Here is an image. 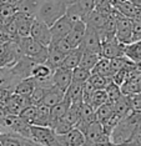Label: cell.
<instances>
[{
	"instance_id": "cell-42",
	"label": "cell",
	"mask_w": 141,
	"mask_h": 146,
	"mask_svg": "<svg viewBox=\"0 0 141 146\" xmlns=\"http://www.w3.org/2000/svg\"><path fill=\"white\" fill-rule=\"evenodd\" d=\"M91 76V71L88 69H84L81 66H78L76 69L72 70V80L79 81V82H85L89 80V78Z\"/></svg>"
},
{
	"instance_id": "cell-39",
	"label": "cell",
	"mask_w": 141,
	"mask_h": 146,
	"mask_svg": "<svg viewBox=\"0 0 141 146\" xmlns=\"http://www.w3.org/2000/svg\"><path fill=\"white\" fill-rule=\"evenodd\" d=\"M105 90H106V94H107V102H110V104H112V105L124 95L122 91H121V88H120L117 84H115L114 81L110 82L109 86H107Z\"/></svg>"
},
{
	"instance_id": "cell-43",
	"label": "cell",
	"mask_w": 141,
	"mask_h": 146,
	"mask_svg": "<svg viewBox=\"0 0 141 146\" xmlns=\"http://www.w3.org/2000/svg\"><path fill=\"white\" fill-rule=\"evenodd\" d=\"M126 98H127V101H129L131 111L141 114V92L126 95Z\"/></svg>"
},
{
	"instance_id": "cell-20",
	"label": "cell",
	"mask_w": 141,
	"mask_h": 146,
	"mask_svg": "<svg viewBox=\"0 0 141 146\" xmlns=\"http://www.w3.org/2000/svg\"><path fill=\"white\" fill-rule=\"evenodd\" d=\"M109 15H107V14H102V13L97 11L96 9H94V10L85 18V20H84V21L86 23V25H88V26H91V28L96 29L97 33H99L104 28V25L106 24Z\"/></svg>"
},
{
	"instance_id": "cell-11",
	"label": "cell",
	"mask_w": 141,
	"mask_h": 146,
	"mask_svg": "<svg viewBox=\"0 0 141 146\" xmlns=\"http://www.w3.org/2000/svg\"><path fill=\"white\" fill-rule=\"evenodd\" d=\"M74 23L75 21L66 14L61 16L59 20H56L54 23V24L50 26L51 34H53V41H58V40H61V39L65 38L70 33V30L72 29Z\"/></svg>"
},
{
	"instance_id": "cell-30",
	"label": "cell",
	"mask_w": 141,
	"mask_h": 146,
	"mask_svg": "<svg viewBox=\"0 0 141 146\" xmlns=\"http://www.w3.org/2000/svg\"><path fill=\"white\" fill-rule=\"evenodd\" d=\"M34 90H35V79L33 78V76H30V78L23 79V80L19 82L18 86L15 88L14 92L24 95V96H31Z\"/></svg>"
},
{
	"instance_id": "cell-17",
	"label": "cell",
	"mask_w": 141,
	"mask_h": 146,
	"mask_svg": "<svg viewBox=\"0 0 141 146\" xmlns=\"http://www.w3.org/2000/svg\"><path fill=\"white\" fill-rule=\"evenodd\" d=\"M70 105H71V101H70L65 95V99H64L63 101H60L59 104H56V105H54L50 108V125H49L50 127L53 129L54 126L65 116L66 111H68L69 108H70Z\"/></svg>"
},
{
	"instance_id": "cell-9",
	"label": "cell",
	"mask_w": 141,
	"mask_h": 146,
	"mask_svg": "<svg viewBox=\"0 0 141 146\" xmlns=\"http://www.w3.org/2000/svg\"><path fill=\"white\" fill-rule=\"evenodd\" d=\"M85 136L78 127H72L66 134H56V146H82Z\"/></svg>"
},
{
	"instance_id": "cell-6",
	"label": "cell",
	"mask_w": 141,
	"mask_h": 146,
	"mask_svg": "<svg viewBox=\"0 0 141 146\" xmlns=\"http://www.w3.org/2000/svg\"><path fill=\"white\" fill-rule=\"evenodd\" d=\"M79 48L82 50V52H92V54L101 55L102 41L96 29L86 25L85 35H84V39Z\"/></svg>"
},
{
	"instance_id": "cell-31",
	"label": "cell",
	"mask_w": 141,
	"mask_h": 146,
	"mask_svg": "<svg viewBox=\"0 0 141 146\" xmlns=\"http://www.w3.org/2000/svg\"><path fill=\"white\" fill-rule=\"evenodd\" d=\"M84 102H86V104L91 105L92 108L97 109L99 106H101L102 104L107 102L106 90H105V89H97V90H94L91 92V95H90V98L86 101H84Z\"/></svg>"
},
{
	"instance_id": "cell-35",
	"label": "cell",
	"mask_w": 141,
	"mask_h": 146,
	"mask_svg": "<svg viewBox=\"0 0 141 146\" xmlns=\"http://www.w3.org/2000/svg\"><path fill=\"white\" fill-rule=\"evenodd\" d=\"M114 112H115L114 111V105L110 102H105L96 109V120L101 124H105L107 120L111 119Z\"/></svg>"
},
{
	"instance_id": "cell-51",
	"label": "cell",
	"mask_w": 141,
	"mask_h": 146,
	"mask_svg": "<svg viewBox=\"0 0 141 146\" xmlns=\"http://www.w3.org/2000/svg\"><path fill=\"white\" fill-rule=\"evenodd\" d=\"M120 1H124V0H111L112 5H115V4H117V3H120Z\"/></svg>"
},
{
	"instance_id": "cell-16",
	"label": "cell",
	"mask_w": 141,
	"mask_h": 146,
	"mask_svg": "<svg viewBox=\"0 0 141 146\" xmlns=\"http://www.w3.org/2000/svg\"><path fill=\"white\" fill-rule=\"evenodd\" d=\"M14 18H15V21H16V26H18L19 38L30 36V30H31V25L35 20V16L26 14V13L18 11Z\"/></svg>"
},
{
	"instance_id": "cell-19",
	"label": "cell",
	"mask_w": 141,
	"mask_h": 146,
	"mask_svg": "<svg viewBox=\"0 0 141 146\" xmlns=\"http://www.w3.org/2000/svg\"><path fill=\"white\" fill-rule=\"evenodd\" d=\"M66 98L71 104H82L84 102V82L74 81L66 90Z\"/></svg>"
},
{
	"instance_id": "cell-29",
	"label": "cell",
	"mask_w": 141,
	"mask_h": 146,
	"mask_svg": "<svg viewBox=\"0 0 141 146\" xmlns=\"http://www.w3.org/2000/svg\"><path fill=\"white\" fill-rule=\"evenodd\" d=\"M40 4H41V0H20L16 5H18V11L35 16L40 8Z\"/></svg>"
},
{
	"instance_id": "cell-44",
	"label": "cell",
	"mask_w": 141,
	"mask_h": 146,
	"mask_svg": "<svg viewBox=\"0 0 141 146\" xmlns=\"http://www.w3.org/2000/svg\"><path fill=\"white\" fill-rule=\"evenodd\" d=\"M95 9L102 14H111L114 10V5L111 0H95Z\"/></svg>"
},
{
	"instance_id": "cell-2",
	"label": "cell",
	"mask_w": 141,
	"mask_h": 146,
	"mask_svg": "<svg viewBox=\"0 0 141 146\" xmlns=\"http://www.w3.org/2000/svg\"><path fill=\"white\" fill-rule=\"evenodd\" d=\"M19 42L25 56L33 59L36 62H46L49 55V46L40 44V42L34 40L31 36L19 38Z\"/></svg>"
},
{
	"instance_id": "cell-40",
	"label": "cell",
	"mask_w": 141,
	"mask_h": 146,
	"mask_svg": "<svg viewBox=\"0 0 141 146\" xmlns=\"http://www.w3.org/2000/svg\"><path fill=\"white\" fill-rule=\"evenodd\" d=\"M36 114H38V108H36V105H29V106H26L21 112H20L19 116L26 122V124L35 125Z\"/></svg>"
},
{
	"instance_id": "cell-13",
	"label": "cell",
	"mask_w": 141,
	"mask_h": 146,
	"mask_svg": "<svg viewBox=\"0 0 141 146\" xmlns=\"http://www.w3.org/2000/svg\"><path fill=\"white\" fill-rule=\"evenodd\" d=\"M29 105H33L31 100H30V96H24L16 94V92H13L5 102L6 110L11 115H19Z\"/></svg>"
},
{
	"instance_id": "cell-37",
	"label": "cell",
	"mask_w": 141,
	"mask_h": 146,
	"mask_svg": "<svg viewBox=\"0 0 141 146\" xmlns=\"http://www.w3.org/2000/svg\"><path fill=\"white\" fill-rule=\"evenodd\" d=\"M120 88L124 95L137 94V92H141V80L140 79H127Z\"/></svg>"
},
{
	"instance_id": "cell-53",
	"label": "cell",
	"mask_w": 141,
	"mask_h": 146,
	"mask_svg": "<svg viewBox=\"0 0 141 146\" xmlns=\"http://www.w3.org/2000/svg\"><path fill=\"white\" fill-rule=\"evenodd\" d=\"M140 146H141V145H140Z\"/></svg>"
},
{
	"instance_id": "cell-25",
	"label": "cell",
	"mask_w": 141,
	"mask_h": 146,
	"mask_svg": "<svg viewBox=\"0 0 141 146\" xmlns=\"http://www.w3.org/2000/svg\"><path fill=\"white\" fill-rule=\"evenodd\" d=\"M81 58H82V50L80 48H75V49H72L71 51H69L68 54H66L61 66L68 68V69H70V70H74V69H76L80 65Z\"/></svg>"
},
{
	"instance_id": "cell-7",
	"label": "cell",
	"mask_w": 141,
	"mask_h": 146,
	"mask_svg": "<svg viewBox=\"0 0 141 146\" xmlns=\"http://www.w3.org/2000/svg\"><path fill=\"white\" fill-rule=\"evenodd\" d=\"M94 9H95V0H78L75 4L68 6L66 15L70 16L74 21L85 20V18Z\"/></svg>"
},
{
	"instance_id": "cell-1",
	"label": "cell",
	"mask_w": 141,
	"mask_h": 146,
	"mask_svg": "<svg viewBox=\"0 0 141 146\" xmlns=\"http://www.w3.org/2000/svg\"><path fill=\"white\" fill-rule=\"evenodd\" d=\"M66 9L68 6L63 0H41L35 18L51 26L56 20L66 14Z\"/></svg>"
},
{
	"instance_id": "cell-50",
	"label": "cell",
	"mask_w": 141,
	"mask_h": 146,
	"mask_svg": "<svg viewBox=\"0 0 141 146\" xmlns=\"http://www.w3.org/2000/svg\"><path fill=\"white\" fill-rule=\"evenodd\" d=\"M129 1H131L134 5L137 6V8H141V0H129Z\"/></svg>"
},
{
	"instance_id": "cell-8",
	"label": "cell",
	"mask_w": 141,
	"mask_h": 146,
	"mask_svg": "<svg viewBox=\"0 0 141 146\" xmlns=\"http://www.w3.org/2000/svg\"><path fill=\"white\" fill-rule=\"evenodd\" d=\"M30 36L34 40H36L40 44L49 46L53 42V34H51V29L50 26L44 23L43 20L35 18L34 23L31 25V30H30Z\"/></svg>"
},
{
	"instance_id": "cell-10",
	"label": "cell",
	"mask_w": 141,
	"mask_h": 146,
	"mask_svg": "<svg viewBox=\"0 0 141 146\" xmlns=\"http://www.w3.org/2000/svg\"><path fill=\"white\" fill-rule=\"evenodd\" d=\"M125 44H122L116 36L102 41L101 48V56L109 59H115L125 55Z\"/></svg>"
},
{
	"instance_id": "cell-22",
	"label": "cell",
	"mask_w": 141,
	"mask_h": 146,
	"mask_svg": "<svg viewBox=\"0 0 141 146\" xmlns=\"http://www.w3.org/2000/svg\"><path fill=\"white\" fill-rule=\"evenodd\" d=\"M28 137H24L20 134L13 131L0 132V142L3 146H23Z\"/></svg>"
},
{
	"instance_id": "cell-21",
	"label": "cell",
	"mask_w": 141,
	"mask_h": 146,
	"mask_svg": "<svg viewBox=\"0 0 141 146\" xmlns=\"http://www.w3.org/2000/svg\"><path fill=\"white\" fill-rule=\"evenodd\" d=\"M65 56H66V52L61 51L54 44H50L49 45V55H48V60H46V62L55 70V69H58L63 65Z\"/></svg>"
},
{
	"instance_id": "cell-32",
	"label": "cell",
	"mask_w": 141,
	"mask_h": 146,
	"mask_svg": "<svg viewBox=\"0 0 141 146\" xmlns=\"http://www.w3.org/2000/svg\"><path fill=\"white\" fill-rule=\"evenodd\" d=\"M38 108V114H36L35 125L39 126H49L50 125V106L45 104L36 105Z\"/></svg>"
},
{
	"instance_id": "cell-27",
	"label": "cell",
	"mask_w": 141,
	"mask_h": 146,
	"mask_svg": "<svg viewBox=\"0 0 141 146\" xmlns=\"http://www.w3.org/2000/svg\"><path fill=\"white\" fill-rule=\"evenodd\" d=\"M125 56L135 64L141 62V40L132 41L125 46Z\"/></svg>"
},
{
	"instance_id": "cell-4",
	"label": "cell",
	"mask_w": 141,
	"mask_h": 146,
	"mask_svg": "<svg viewBox=\"0 0 141 146\" xmlns=\"http://www.w3.org/2000/svg\"><path fill=\"white\" fill-rule=\"evenodd\" d=\"M80 131H82L84 136H85V145L86 146H91V145L99 144V142L110 140V135L106 132L104 125L97 120L91 122V124L88 126H85V127H82Z\"/></svg>"
},
{
	"instance_id": "cell-24",
	"label": "cell",
	"mask_w": 141,
	"mask_h": 146,
	"mask_svg": "<svg viewBox=\"0 0 141 146\" xmlns=\"http://www.w3.org/2000/svg\"><path fill=\"white\" fill-rule=\"evenodd\" d=\"M114 6H115L116 10H119L122 15H125L130 19H136L137 15H139L140 11H141V8H137L136 5H134L131 1H129V0L120 1V3H117V4H115Z\"/></svg>"
},
{
	"instance_id": "cell-46",
	"label": "cell",
	"mask_w": 141,
	"mask_h": 146,
	"mask_svg": "<svg viewBox=\"0 0 141 146\" xmlns=\"http://www.w3.org/2000/svg\"><path fill=\"white\" fill-rule=\"evenodd\" d=\"M91 146H134V145L132 144H116V142H112L111 140H109V141L99 142V144H95Z\"/></svg>"
},
{
	"instance_id": "cell-33",
	"label": "cell",
	"mask_w": 141,
	"mask_h": 146,
	"mask_svg": "<svg viewBox=\"0 0 141 146\" xmlns=\"http://www.w3.org/2000/svg\"><path fill=\"white\" fill-rule=\"evenodd\" d=\"M54 69L50 66L48 62H38L33 70V78L35 79H48L51 78L54 74Z\"/></svg>"
},
{
	"instance_id": "cell-49",
	"label": "cell",
	"mask_w": 141,
	"mask_h": 146,
	"mask_svg": "<svg viewBox=\"0 0 141 146\" xmlns=\"http://www.w3.org/2000/svg\"><path fill=\"white\" fill-rule=\"evenodd\" d=\"M64 3H65V5L66 6H70V5H72V4H75L78 0H63Z\"/></svg>"
},
{
	"instance_id": "cell-12",
	"label": "cell",
	"mask_w": 141,
	"mask_h": 146,
	"mask_svg": "<svg viewBox=\"0 0 141 146\" xmlns=\"http://www.w3.org/2000/svg\"><path fill=\"white\" fill-rule=\"evenodd\" d=\"M23 79L14 71L11 66L0 68V88L9 90L11 92L15 91V88Z\"/></svg>"
},
{
	"instance_id": "cell-36",
	"label": "cell",
	"mask_w": 141,
	"mask_h": 146,
	"mask_svg": "<svg viewBox=\"0 0 141 146\" xmlns=\"http://www.w3.org/2000/svg\"><path fill=\"white\" fill-rule=\"evenodd\" d=\"M88 82L95 89V90H97V89H106L110 82H112V79L109 78V76H104V75H99V74H91Z\"/></svg>"
},
{
	"instance_id": "cell-23",
	"label": "cell",
	"mask_w": 141,
	"mask_h": 146,
	"mask_svg": "<svg viewBox=\"0 0 141 146\" xmlns=\"http://www.w3.org/2000/svg\"><path fill=\"white\" fill-rule=\"evenodd\" d=\"M65 95H66L65 91L54 85L53 88L46 92V95L44 96V99H43L41 104H45V105H48V106L51 108V106L59 104L60 101H63L64 99H65Z\"/></svg>"
},
{
	"instance_id": "cell-3",
	"label": "cell",
	"mask_w": 141,
	"mask_h": 146,
	"mask_svg": "<svg viewBox=\"0 0 141 146\" xmlns=\"http://www.w3.org/2000/svg\"><path fill=\"white\" fill-rule=\"evenodd\" d=\"M28 139L41 146H56V132L50 126L30 125Z\"/></svg>"
},
{
	"instance_id": "cell-52",
	"label": "cell",
	"mask_w": 141,
	"mask_h": 146,
	"mask_svg": "<svg viewBox=\"0 0 141 146\" xmlns=\"http://www.w3.org/2000/svg\"><path fill=\"white\" fill-rule=\"evenodd\" d=\"M0 146H3V145H1V142H0Z\"/></svg>"
},
{
	"instance_id": "cell-38",
	"label": "cell",
	"mask_w": 141,
	"mask_h": 146,
	"mask_svg": "<svg viewBox=\"0 0 141 146\" xmlns=\"http://www.w3.org/2000/svg\"><path fill=\"white\" fill-rule=\"evenodd\" d=\"M101 55L99 54H92V52H82V58L80 61V65L84 69H88V70L92 71V69L95 68V65L97 64V61L100 60Z\"/></svg>"
},
{
	"instance_id": "cell-15",
	"label": "cell",
	"mask_w": 141,
	"mask_h": 146,
	"mask_svg": "<svg viewBox=\"0 0 141 146\" xmlns=\"http://www.w3.org/2000/svg\"><path fill=\"white\" fill-rule=\"evenodd\" d=\"M53 82L55 86H58L59 89H61L66 92L70 84L72 82V70L64 68V66L55 69V71L53 74Z\"/></svg>"
},
{
	"instance_id": "cell-41",
	"label": "cell",
	"mask_w": 141,
	"mask_h": 146,
	"mask_svg": "<svg viewBox=\"0 0 141 146\" xmlns=\"http://www.w3.org/2000/svg\"><path fill=\"white\" fill-rule=\"evenodd\" d=\"M16 13H18V5H14V4L0 5V20L3 23L8 21L11 18H14Z\"/></svg>"
},
{
	"instance_id": "cell-18",
	"label": "cell",
	"mask_w": 141,
	"mask_h": 146,
	"mask_svg": "<svg viewBox=\"0 0 141 146\" xmlns=\"http://www.w3.org/2000/svg\"><path fill=\"white\" fill-rule=\"evenodd\" d=\"M38 64L33 59L28 58V56H23L20 60H18L14 65H11V68L14 69V71L18 74L21 79L30 78L33 75V70H34L35 65Z\"/></svg>"
},
{
	"instance_id": "cell-47",
	"label": "cell",
	"mask_w": 141,
	"mask_h": 146,
	"mask_svg": "<svg viewBox=\"0 0 141 146\" xmlns=\"http://www.w3.org/2000/svg\"><path fill=\"white\" fill-rule=\"evenodd\" d=\"M20 0H0V5H4V4H14L16 5Z\"/></svg>"
},
{
	"instance_id": "cell-5",
	"label": "cell",
	"mask_w": 141,
	"mask_h": 146,
	"mask_svg": "<svg viewBox=\"0 0 141 146\" xmlns=\"http://www.w3.org/2000/svg\"><path fill=\"white\" fill-rule=\"evenodd\" d=\"M114 14L116 16V34L115 36L122 44H130L132 42V19L122 15L114 6Z\"/></svg>"
},
{
	"instance_id": "cell-48",
	"label": "cell",
	"mask_w": 141,
	"mask_h": 146,
	"mask_svg": "<svg viewBox=\"0 0 141 146\" xmlns=\"http://www.w3.org/2000/svg\"><path fill=\"white\" fill-rule=\"evenodd\" d=\"M23 146H41V145L36 144V142H35V141L30 140V139H26V141L24 142V145H23Z\"/></svg>"
},
{
	"instance_id": "cell-45",
	"label": "cell",
	"mask_w": 141,
	"mask_h": 146,
	"mask_svg": "<svg viewBox=\"0 0 141 146\" xmlns=\"http://www.w3.org/2000/svg\"><path fill=\"white\" fill-rule=\"evenodd\" d=\"M132 21V41L141 40V20Z\"/></svg>"
},
{
	"instance_id": "cell-28",
	"label": "cell",
	"mask_w": 141,
	"mask_h": 146,
	"mask_svg": "<svg viewBox=\"0 0 141 146\" xmlns=\"http://www.w3.org/2000/svg\"><path fill=\"white\" fill-rule=\"evenodd\" d=\"M91 74H99V75H104V76H109V78L112 79L111 59L101 56V58H100V60L97 61V64L95 65V68L92 69Z\"/></svg>"
},
{
	"instance_id": "cell-14",
	"label": "cell",
	"mask_w": 141,
	"mask_h": 146,
	"mask_svg": "<svg viewBox=\"0 0 141 146\" xmlns=\"http://www.w3.org/2000/svg\"><path fill=\"white\" fill-rule=\"evenodd\" d=\"M85 31H86V23L84 20H76L74 23L72 29L70 30L69 34L64 38V40L68 42V45L71 49L79 48L82 39H84Z\"/></svg>"
},
{
	"instance_id": "cell-26",
	"label": "cell",
	"mask_w": 141,
	"mask_h": 146,
	"mask_svg": "<svg viewBox=\"0 0 141 146\" xmlns=\"http://www.w3.org/2000/svg\"><path fill=\"white\" fill-rule=\"evenodd\" d=\"M82 104H71L69 108V110L66 111L65 116H64L61 120L65 121L66 124H69L70 126H72V127H75L80 120V112H81V105Z\"/></svg>"
},
{
	"instance_id": "cell-34",
	"label": "cell",
	"mask_w": 141,
	"mask_h": 146,
	"mask_svg": "<svg viewBox=\"0 0 141 146\" xmlns=\"http://www.w3.org/2000/svg\"><path fill=\"white\" fill-rule=\"evenodd\" d=\"M114 111H115L116 115L120 116L121 120L125 119L127 115H130L132 112L131 109H130V105H129V101H127L126 95H122L121 98L114 104Z\"/></svg>"
}]
</instances>
